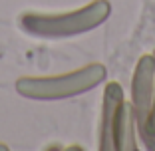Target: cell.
<instances>
[{
	"label": "cell",
	"mask_w": 155,
	"mask_h": 151,
	"mask_svg": "<svg viewBox=\"0 0 155 151\" xmlns=\"http://www.w3.org/2000/svg\"><path fill=\"white\" fill-rule=\"evenodd\" d=\"M153 86H155V56L143 54L137 60L131 78V105L135 113V127L147 149H155V137L151 135L149 119L153 110Z\"/></svg>",
	"instance_id": "obj_3"
},
{
	"label": "cell",
	"mask_w": 155,
	"mask_h": 151,
	"mask_svg": "<svg viewBox=\"0 0 155 151\" xmlns=\"http://www.w3.org/2000/svg\"><path fill=\"white\" fill-rule=\"evenodd\" d=\"M155 56V52H153ZM149 129H151V135L155 137V86H153V110H151V119H149Z\"/></svg>",
	"instance_id": "obj_6"
},
{
	"label": "cell",
	"mask_w": 155,
	"mask_h": 151,
	"mask_svg": "<svg viewBox=\"0 0 155 151\" xmlns=\"http://www.w3.org/2000/svg\"><path fill=\"white\" fill-rule=\"evenodd\" d=\"M135 113H133L131 103H123L121 113H119L117 125H115V151H135Z\"/></svg>",
	"instance_id": "obj_5"
},
{
	"label": "cell",
	"mask_w": 155,
	"mask_h": 151,
	"mask_svg": "<svg viewBox=\"0 0 155 151\" xmlns=\"http://www.w3.org/2000/svg\"><path fill=\"white\" fill-rule=\"evenodd\" d=\"M107 78L104 64H87L58 76H24L16 82V92L28 100H66L94 90Z\"/></svg>",
	"instance_id": "obj_2"
},
{
	"label": "cell",
	"mask_w": 155,
	"mask_h": 151,
	"mask_svg": "<svg viewBox=\"0 0 155 151\" xmlns=\"http://www.w3.org/2000/svg\"><path fill=\"white\" fill-rule=\"evenodd\" d=\"M111 14V4L107 0H94L72 12L42 14V12H24L18 18V24L26 34L40 38H66L78 36L96 30Z\"/></svg>",
	"instance_id": "obj_1"
},
{
	"label": "cell",
	"mask_w": 155,
	"mask_h": 151,
	"mask_svg": "<svg viewBox=\"0 0 155 151\" xmlns=\"http://www.w3.org/2000/svg\"><path fill=\"white\" fill-rule=\"evenodd\" d=\"M125 103L123 90L117 82H110L104 90L100 119V151H115V125Z\"/></svg>",
	"instance_id": "obj_4"
}]
</instances>
